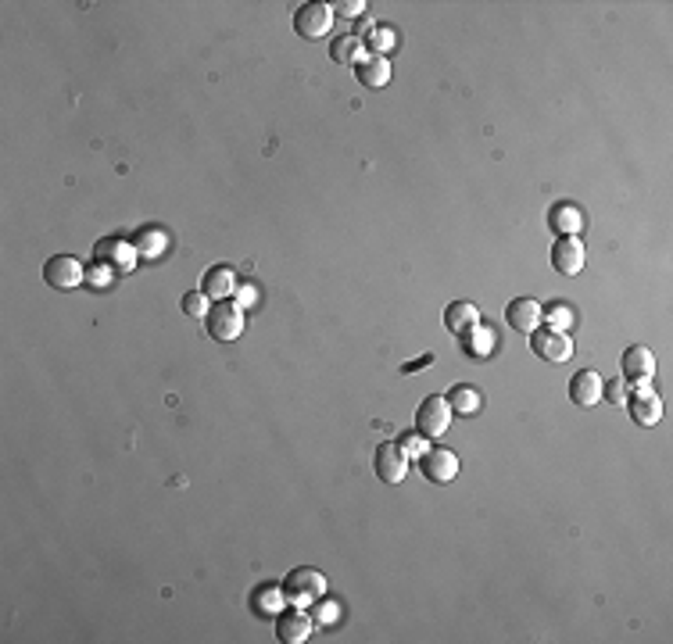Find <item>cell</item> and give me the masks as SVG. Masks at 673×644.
<instances>
[{
  "label": "cell",
  "mask_w": 673,
  "mask_h": 644,
  "mask_svg": "<svg viewBox=\"0 0 673 644\" xmlns=\"http://www.w3.org/2000/svg\"><path fill=\"white\" fill-rule=\"evenodd\" d=\"M398 444H401V451H405V455H415V458L426 451V437H423V433H401V440H398Z\"/></svg>",
  "instance_id": "obj_27"
},
{
  "label": "cell",
  "mask_w": 673,
  "mask_h": 644,
  "mask_svg": "<svg viewBox=\"0 0 673 644\" xmlns=\"http://www.w3.org/2000/svg\"><path fill=\"white\" fill-rule=\"evenodd\" d=\"M505 319H509L512 329H520V333H534V329L545 322V309H541L534 298H516V301H509Z\"/></svg>",
  "instance_id": "obj_12"
},
{
  "label": "cell",
  "mask_w": 673,
  "mask_h": 644,
  "mask_svg": "<svg viewBox=\"0 0 673 644\" xmlns=\"http://www.w3.org/2000/svg\"><path fill=\"white\" fill-rule=\"evenodd\" d=\"M183 312H187V316H208V298H205L201 291H197V294L190 291V294L183 298Z\"/></svg>",
  "instance_id": "obj_26"
},
{
  "label": "cell",
  "mask_w": 673,
  "mask_h": 644,
  "mask_svg": "<svg viewBox=\"0 0 673 644\" xmlns=\"http://www.w3.org/2000/svg\"><path fill=\"white\" fill-rule=\"evenodd\" d=\"M620 372H624L627 383H645V379L656 376V354L649 347H631L620 361Z\"/></svg>",
  "instance_id": "obj_13"
},
{
  "label": "cell",
  "mask_w": 673,
  "mask_h": 644,
  "mask_svg": "<svg viewBox=\"0 0 673 644\" xmlns=\"http://www.w3.org/2000/svg\"><path fill=\"white\" fill-rule=\"evenodd\" d=\"M334 11L340 18H358V14L365 11V0H336Z\"/></svg>",
  "instance_id": "obj_28"
},
{
  "label": "cell",
  "mask_w": 673,
  "mask_h": 644,
  "mask_svg": "<svg viewBox=\"0 0 673 644\" xmlns=\"http://www.w3.org/2000/svg\"><path fill=\"white\" fill-rule=\"evenodd\" d=\"M462 347H466V354L469 358H487L491 354V347H494V333L480 322V326H473L469 333H462Z\"/></svg>",
  "instance_id": "obj_21"
},
{
  "label": "cell",
  "mask_w": 673,
  "mask_h": 644,
  "mask_svg": "<svg viewBox=\"0 0 673 644\" xmlns=\"http://www.w3.org/2000/svg\"><path fill=\"white\" fill-rule=\"evenodd\" d=\"M570 401L577 408H595L602 401V376L595 369H581L573 379H570Z\"/></svg>",
  "instance_id": "obj_11"
},
{
  "label": "cell",
  "mask_w": 673,
  "mask_h": 644,
  "mask_svg": "<svg viewBox=\"0 0 673 644\" xmlns=\"http://www.w3.org/2000/svg\"><path fill=\"white\" fill-rule=\"evenodd\" d=\"M419 469L430 483H451L459 476V455L448 448H426L419 455Z\"/></svg>",
  "instance_id": "obj_5"
},
{
  "label": "cell",
  "mask_w": 673,
  "mask_h": 644,
  "mask_svg": "<svg viewBox=\"0 0 673 644\" xmlns=\"http://www.w3.org/2000/svg\"><path fill=\"white\" fill-rule=\"evenodd\" d=\"M602 397L609 401V405H616V408H624L627 405V397H631V383L620 376V379H609L606 387H602Z\"/></svg>",
  "instance_id": "obj_24"
},
{
  "label": "cell",
  "mask_w": 673,
  "mask_h": 644,
  "mask_svg": "<svg viewBox=\"0 0 673 644\" xmlns=\"http://www.w3.org/2000/svg\"><path fill=\"white\" fill-rule=\"evenodd\" d=\"M627 408H631V419L638 426H656L663 419V401L656 390H638L634 397H627Z\"/></svg>",
  "instance_id": "obj_14"
},
{
  "label": "cell",
  "mask_w": 673,
  "mask_h": 644,
  "mask_svg": "<svg viewBox=\"0 0 673 644\" xmlns=\"http://www.w3.org/2000/svg\"><path fill=\"white\" fill-rule=\"evenodd\" d=\"M330 57H334L336 65H358L365 57V43L354 32H344V36H336L334 43H330Z\"/></svg>",
  "instance_id": "obj_20"
},
{
  "label": "cell",
  "mask_w": 673,
  "mask_h": 644,
  "mask_svg": "<svg viewBox=\"0 0 673 644\" xmlns=\"http://www.w3.org/2000/svg\"><path fill=\"white\" fill-rule=\"evenodd\" d=\"M312 627H316V620L298 605V609H287V613H280L276 616V634H280V641L284 644H305L309 638H312Z\"/></svg>",
  "instance_id": "obj_9"
},
{
  "label": "cell",
  "mask_w": 673,
  "mask_h": 644,
  "mask_svg": "<svg viewBox=\"0 0 673 644\" xmlns=\"http://www.w3.org/2000/svg\"><path fill=\"white\" fill-rule=\"evenodd\" d=\"M426 365H433V354H423V358L408 361V365H405V372H415V369H426Z\"/></svg>",
  "instance_id": "obj_31"
},
{
  "label": "cell",
  "mask_w": 673,
  "mask_h": 644,
  "mask_svg": "<svg viewBox=\"0 0 673 644\" xmlns=\"http://www.w3.org/2000/svg\"><path fill=\"white\" fill-rule=\"evenodd\" d=\"M394 43H398V32H394V29H372V36H369V47H372L376 54L390 50Z\"/></svg>",
  "instance_id": "obj_25"
},
{
  "label": "cell",
  "mask_w": 673,
  "mask_h": 644,
  "mask_svg": "<svg viewBox=\"0 0 673 644\" xmlns=\"http://www.w3.org/2000/svg\"><path fill=\"white\" fill-rule=\"evenodd\" d=\"M354 75H358V83H362V86L380 90V86H387V83H390V61H387L383 54H365V57L354 65Z\"/></svg>",
  "instance_id": "obj_15"
},
{
  "label": "cell",
  "mask_w": 673,
  "mask_h": 644,
  "mask_svg": "<svg viewBox=\"0 0 673 644\" xmlns=\"http://www.w3.org/2000/svg\"><path fill=\"white\" fill-rule=\"evenodd\" d=\"M448 405H451V415H462V419H469V415H476V412H480L484 397H480V390H473V387L459 383V387H451V394H448Z\"/></svg>",
  "instance_id": "obj_19"
},
{
  "label": "cell",
  "mask_w": 673,
  "mask_h": 644,
  "mask_svg": "<svg viewBox=\"0 0 673 644\" xmlns=\"http://www.w3.org/2000/svg\"><path fill=\"white\" fill-rule=\"evenodd\" d=\"M552 265L563 276H577L584 269V244H581V237H559L555 248H552Z\"/></svg>",
  "instance_id": "obj_10"
},
{
  "label": "cell",
  "mask_w": 673,
  "mask_h": 644,
  "mask_svg": "<svg viewBox=\"0 0 673 644\" xmlns=\"http://www.w3.org/2000/svg\"><path fill=\"white\" fill-rule=\"evenodd\" d=\"M330 25H334V7H330V4H302L298 14H294V29H298V36H305V39L327 36Z\"/></svg>",
  "instance_id": "obj_6"
},
{
  "label": "cell",
  "mask_w": 673,
  "mask_h": 644,
  "mask_svg": "<svg viewBox=\"0 0 673 644\" xmlns=\"http://www.w3.org/2000/svg\"><path fill=\"white\" fill-rule=\"evenodd\" d=\"M237 305H240V309H255V305H258V287H255V283L240 287V291H237Z\"/></svg>",
  "instance_id": "obj_29"
},
{
  "label": "cell",
  "mask_w": 673,
  "mask_h": 644,
  "mask_svg": "<svg viewBox=\"0 0 673 644\" xmlns=\"http://www.w3.org/2000/svg\"><path fill=\"white\" fill-rule=\"evenodd\" d=\"M323 591H327V577H323L319 570H294V573L287 577V584H284L287 602H294V605H302V609H309L312 602H319Z\"/></svg>",
  "instance_id": "obj_2"
},
{
  "label": "cell",
  "mask_w": 673,
  "mask_h": 644,
  "mask_svg": "<svg viewBox=\"0 0 673 644\" xmlns=\"http://www.w3.org/2000/svg\"><path fill=\"white\" fill-rule=\"evenodd\" d=\"M205 319H208V333H212L215 340H223V344L237 340V336L244 333V312H240V305H233V301H215Z\"/></svg>",
  "instance_id": "obj_3"
},
{
  "label": "cell",
  "mask_w": 673,
  "mask_h": 644,
  "mask_svg": "<svg viewBox=\"0 0 673 644\" xmlns=\"http://www.w3.org/2000/svg\"><path fill=\"white\" fill-rule=\"evenodd\" d=\"M444 326H448V333L462 336V333H469L473 326H480V312H476V305H469V301H455V305L444 309Z\"/></svg>",
  "instance_id": "obj_17"
},
{
  "label": "cell",
  "mask_w": 673,
  "mask_h": 644,
  "mask_svg": "<svg viewBox=\"0 0 673 644\" xmlns=\"http://www.w3.org/2000/svg\"><path fill=\"white\" fill-rule=\"evenodd\" d=\"M448 426H451V405H448V397H441V394L423 397V405L415 408V433H423L426 440H433V437H444Z\"/></svg>",
  "instance_id": "obj_1"
},
{
  "label": "cell",
  "mask_w": 673,
  "mask_h": 644,
  "mask_svg": "<svg viewBox=\"0 0 673 644\" xmlns=\"http://www.w3.org/2000/svg\"><path fill=\"white\" fill-rule=\"evenodd\" d=\"M336 616H340V605H336V602H319V605H316V620H319V623H334Z\"/></svg>",
  "instance_id": "obj_30"
},
{
  "label": "cell",
  "mask_w": 673,
  "mask_h": 644,
  "mask_svg": "<svg viewBox=\"0 0 673 644\" xmlns=\"http://www.w3.org/2000/svg\"><path fill=\"white\" fill-rule=\"evenodd\" d=\"M83 276H86V269H83V262L72 258V255H57V258H50V262L43 265V280H47L54 291H75V287L83 283Z\"/></svg>",
  "instance_id": "obj_7"
},
{
  "label": "cell",
  "mask_w": 673,
  "mask_h": 644,
  "mask_svg": "<svg viewBox=\"0 0 673 644\" xmlns=\"http://www.w3.org/2000/svg\"><path fill=\"white\" fill-rule=\"evenodd\" d=\"M530 351L545 361H566L573 354V340L570 333H559V329H548V326H538L530 333Z\"/></svg>",
  "instance_id": "obj_4"
},
{
  "label": "cell",
  "mask_w": 673,
  "mask_h": 644,
  "mask_svg": "<svg viewBox=\"0 0 673 644\" xmlns=\"http://www.w3.org/2000/svg\"><path fill=\"white\" fill-rule=\"evenodd\" d=\"M548 226L559 233V237H577L581 226H584V215L573 208V205H555L548 212Z\"/></svg>",
  "instance_id": "obj_18"
},
{
  "label": "cell",
  "mask_w": 673,
  "mask_h": 644,
  "mask_svg": "<svg viewBox=\"0 0 673 644\" xmlns=\"http://www.w3.org/2000/svg\"><path fill=\"white\" fill-rule=\"evenodd\" d=\"M201 294H205L208 301H230V294H237L233 273H230L226 265H212V269L205 273V280H201Z\"/></svg>",
  "instance_id": "obj_16"
},
{
  "label": "cell",
  "mask_w": 673,
  "mask_h": 644,
  "mask_svg": "<svg viewBox=\"0 0 673 644\" xmlns=\"http://www.w3.org/2000/svg\"><path fill=\"white\" fill-rule=\"evenodd\" d=\"M573 309L570 305H552L548 312H545V322H548V329H559V333H570V326H573Z\"/></svg>",
  "instance_id": "obj_23"
},
{
  "label": "cell",
  "mask_w": 673,
  "mask_h": 644,
  "mask_svg": "<svg viewBox=\"0 0 673 644\" xmlns=\"http://www.w3.org/2000/svg\"><path fill=\"white\" fill-rule=\"evenodd\" d=\"M376 476L383 480V483H401L405 476H408V455L401 451V444H394V440H383L380 448H376Z\"/></svg>",
  "instance_id": "obj_8"
},
{
  "label": "cell",
  "mask_w": 673,
  "mask_h": 644,
  "mask_svg": "<svg viewBox=\"0 0 673 644\" xmlns=\"http://www.w3.org/2000/svg\"><path fill=\"white\" fill-rule=\"evenodd\" d=\"M284 602H287V595H284L280 587H262V591L255 595V609H258L262 616H280Z\"/></svg>",
  "instance_id": "obj_22"
}]
</instances>
